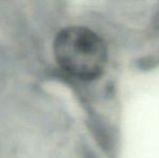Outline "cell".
<instances>
[{"label":"cell","instance_id":"6da1fadb","mask_svg":"<svg viewBox=\"0 0 159 158\" xmlns=\"http://www.w3.org/2000/svg\"><path fill=\"white\" fill-rule=\"evenodd\" d=\"M53 54L59 66L79 80H94L103 75L108 61L104 39L84 26H68L55 36Z\"/></svg>","mask_w":159,"mask_h":158}]
</instances>
